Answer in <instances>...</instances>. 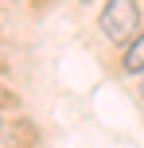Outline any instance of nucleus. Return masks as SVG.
I'll use <instances>...</instances> for the list:
<instances>
[{
    "label": "nucleus",
    "instance_id": "nucleus-2",
    "mask_svg": "<svg viewBox=\"0 0 144 148\" xmlns=\"http://www.w3.org/2000/svg\"><path fill=\"white\" fill-rule=\"evenodd\" d=\"M121 70H125V74H144V31L132 39L129 47H125V55H121Z\"/></svg>",
    "mask_w": 144,
    "mask_h": 148
},
{
    "label": "nucleus",
    "instance_id": "nucleus-1",
    "mask_svg": "<svg viewBox=\"0 0 144 148\" xmlns=\"http://www.w3.org/2000/svg\"><path fill=\"white\" fill-rule=\"evenodd\" d=\"M98 23H101V35L113 39V43H121V47H129L144 31V16H140L136 0H105Z\"/></svg>",
    "mask_w": 144,
    "mask_h": 148
},
{
    "label": "nucleus",
    "instance_id": "nucleus-3",
    "mask_svg": "<svg viewBox=\"0 0 144 148\" xmlns=\"http://www.w3.org/2000/svg\"><path fill=\"white\" fill-rule=\"evenodd\" d=\"M82 4H93V0H82Z\"/></svg>",
    "mask_w": 144,
    "mask_h": 148
}]
</instances>
